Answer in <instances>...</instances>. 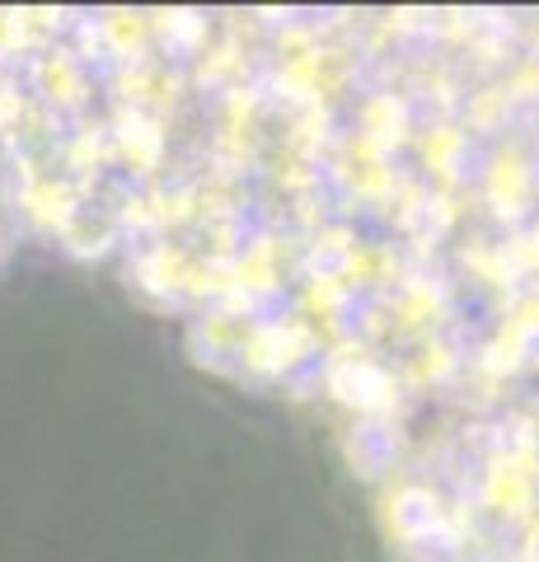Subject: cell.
I'll list each match as a JSON object with an SVG mask.
<instances>
[{"label":"cell","mask_w":539,"mask_h":562,"mask_svg":"<svg viewBox=\"0 0 539 562\" xmlns=\"http://www.w3.org/2000/svg\"><path fill=\"white\" fill-rule=\"evenodd\" d=\"M5 249H10V244H5V235H0V262H5Z\"/></svg>","instance_id":"cell-1"}]
</instances>
